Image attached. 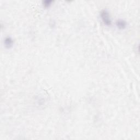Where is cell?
I'll list each match as a JSON object with an SVG mask.
<instances>
[{
    "label": "cell",
    "instance_id": "6da1fadb",
    "mask_svg": "<svg viewBox=\"0 0 140 140\" xmlns=\"http://www.w3.org/2000/svg\"><path fill=\"white\" fill-rule=\"evenodd\" d=\"M100 16L102 21L106 25L110 26L111 25V20L110 18V15L109 14L107 10H102L101 12Z\"/></svg>",
    "mask_w": 140,
    "mask_h": 140
},
{
    "label": "cell",
    "instance_id": "7a4b0ae2",
    "mask_svg": "<svg viewBox=\"0 0 140 140\" xmlns=\"http://www.w3.org/2000/svg\"><path fill=\"white\" fill-rule=\"evenodd\" d=\"M13 39H12L10 37L8 36V37L5 38L4 40V45L5 47L9 48L13 46Z\"/></svg>",
    "mask_w": 140,
    "mask_h": 140
},
{
    "label": "cell",
    "instance_id": "3957f363",
    "mask_svg": "<svg viewBox=\"0 0 140 140\" xmlns=\"http://www.w3.org/2000/svg\"><path fill=\"white\" fill-rule=\"evenodd\" d=\"M116 25L119 29H124L127 26L126 22L123 19H119L116 21Z\"/></svg>",
    "mask_w": 140,
    "mask_h": 140
},
{
    "label": "cell",
    "instance_id": "277c9868",
    "mask_svg": "<svg viewBox=\"0 0 140 140\" xmlns=\"http://www.w3.org/2000/svg\"><path fill=\"white\" fill-rule=\"evenodd\" d=\"M52 1H48V0H47V1H44L43 2V5L44 7L45 8H48V7H49L50 5H51V3H52Z\"/></svg>",
    "mask_w": 140,
    "mask_h": 140
}]
</instances>
